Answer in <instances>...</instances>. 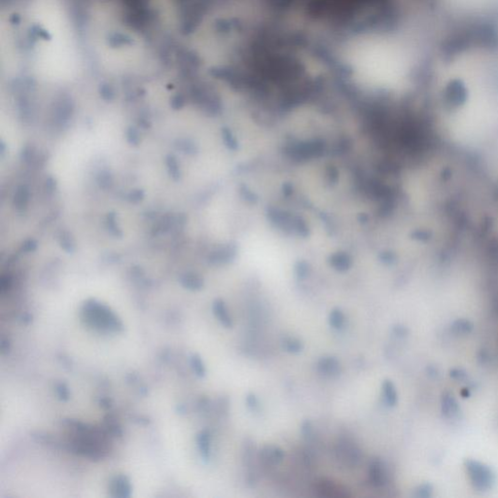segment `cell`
<instances>
[{
  "label": "cell",
  "mask_w": 498,
  "mask_h": 498,
  "mask_svg": "<svg viewBox=\"0 0 498 498\" xmlns=\"http://www.w3.org/2000/svg\"><path fill=\"white\" fill-rule=\"evenodd\" d=\"M83 312L85 314L84 316L86 322L96 329L118 331V329L122 326V323L117 316L110 311L108 308L99 303H88L85 306Z\"/></svg>",
  "instance_id": "cell-1"
},
{
  "label": "cell",
  "mask_w": 498,
  "mask_h": 498,
  "mask_svg": "<svg viewBox=\"0 0 498 498\" xmlns=\"http://www.w3.org/2000/svg\"><path fill=\"white\" fill-rule=\"evenodd\" d=\"M336 459L346 468L356 467L363 458L358 445L349 437H341L336 445Z\"/></svg>",
  "instance_id": "cell-2"
},
{
  "label": "cell",
  "mask_w": 498,
  "mask_h": 498,
  "mask_svg": "<svg viewBox=\"0 0 498 498\" xmlns=\"http://www.w3.org/2000/svg\"><path fill=\"white\" fill-rule=\"evenodd\" d=\"M314 491L319 497L347 498L350 496L348 488L329 479H320L314 486Z\"/></svg>",
  "instance_id": "cell-3"
},
{
  "label": "cell",
  "mask_w": 498,
  "mask_h": 498,
  "mask_svg": "<svg viewBox=\"0 0 498 498\" xmlns=\"http://www.w3.org/2000/svg\"><path fill=\"white\" fill-rule=\"evenodd\" d=\"M368 479L370 484L375 488H383L389 483V470L382 459L371 460L368 466Z\"/></svg>",
  "instance_id": "cell-4"
},
{
  "label": "cell",
  "mask_w": 498,
  "mask_h": 498,
  "mask_svg": "<svg viewBox=\"0 0 498 498\" xmlns=\"http://www.w3.org/2000/svg\"><path fill=\"white\" fill-rule=\"evenodd\" d=\"M316 371L328 379H336L342 374V364L339 359L332 355L321 356L316 362Z\"/></svg>",
  "instance_id": "cell-5"
},
{
  "label": "cell",
  "mask_w": 498,
  "mask_h": 498,
  "mask_svg": "<svg viewBox=\"0 0 498 498\" xmlns=\"http://www.w3.org/2000/svg\"><path fill=\"white\" fill-rule=\"evenodd\" d=\"M285 458V452L281 448L275 445H267L261 448L259 459L267 466H275L281 463Z\"/></svg>",
  "instance_id": "cell-6"
},
{
  "label": "cell",
  "mask_w": 498,
  "mask_h": 498,
  "mask_svg": "<svg viewBox=\"0 0 498 498\" xmlns=\"http://www.w3.org/2000/svg\"><path fill=\"white\" fill-rule=\"evenodd\" d=\"M213 313L216 316L217 320L220 323L225 327V328H232L234 325V321L232 316L230 315L228 309L225 305V303L222 300H216L213 303Z\"/></svg>",
  "instance_id": "cell-7"
},
{
  "label": "cell",
  "mask_w": 498,
  "mask_h": 498,
  "mask_svg": "<svg viewBox=\"0 0 498 498\" xmlns=\"http://www.w3.org/2000/svg\"><path fill=\"white\" fill-rule=\"evenodd\" d=\"M381 393H382L383 401L388 406L393 407L397 404V401H398L397 390H396L394 383L390 379H384L383 380V382L381 384Z\"/></svg>",
  "instance_id": "cell-8"
},
{
  "label": "cell",
  "mask_w": 498,
  "mask_h": 498,
  "mask_svg": "<svg viewBox=\"0 0 498 498\" xmlns=\"http://www.w3.org/2000/svg\"><path fill=\"white\" fill-rule=\"evenodd\" d=\"M111 491L114 492V496H118V497L130 496V484L129 480L124 476L116 477L111 484Z\"/></svg>",
  "instance_id": "cell-9"
},
{
  "label": "cell",
  "mask_w": 498,
  "mask_h": 498,
  "mask_svg": "<svg viewBox=\"0 0 498 498\" xmlns=\"http://www.w3.org/2000/svg\"><path fill=\"white\" fill-rule=\"evenodd\" d=\"M471 471V476L473 477L474 483L476 482V485H478L482 488H485L489 482V473L486 468H483L482 466L473 464L472 466L469 467Z\"/></svg>",
  "instance_id": "cell-10"
},
{
  "label": "cell",
  "mask_w": 498,
  "mask_h": 498,
  "mask_svg": "<svg viewBox=\"0 0 498 498\" xmlns=\"http://www.w3.org/2000/svg\"><path fill=\"white\" fill-rule=\"evenodd\" d=\"M281 347L286 352L291 354H298L305 349L304 343L295 337H284L281 341Z\"/></svg>",
  "instance_id": "cell-11"
},
{
  "label": "cell",
  "mask_w": 498,
  "mask_h": 498,
  "mask_svg": "<svg viewBox=\"0 0 498 498\" xmlns=\"http://www.w3.org/2000/svg\"><path fill=\"white\" fill-rule=\"evenodd\" d=\"M329 325L335 330H342L346 324V315L344 311L339 308L332 309L329 313Z\"/></svg>",
  "instance_id": "cell-12"
},
{
  "label": "cell",
  "mask_w": 498,
  "mask_h": 498,
  "mask_svg": "<svg viewBox=\"0 0 498 498\" xmlns=\"http://www.w3.org/2000/svg\"><path fill=\"white\" fill-rule=\"evenodd\" d=\"M198 446L201 458L209 460L210 457V434L208 430H203L198 435Z\"/></svg>",
  "instance_id": "cell-13"
},
{
  "label": "cell",
  "mask_w": 498,
  "mask_h": 498,
  "mask_svg": "<svg viewBox=\"0 0 498 498\" xmlns=\"http://www.w3.org/2000/svg\"><path fill=\"white\" fill-rule=\"evenodd\" d=\"M182 283L189 289H199L202 286V280L196 276H186L182 279Z\"/></svg>",
  "instance_id": "cell-14"
},
{
  "label": "cell",
  "mask_w": 498,
  "mask_h": 498,
  "mask_svg": "<svg viewBox=\"0 0 498 498\" xmlns=\"http://www.w3.org/2000/svg\"><path fill=\"white\" fill-rule=\"evenodd\" d=\"M28 200V192L24 187L18 190L16 197H15V203L18 206V208H22L27 205Z\"/></svg>",
  "instance_id": "cell-15"
},
{
  "label": "cell",
  "mask_w": 498,
  "mask_h": 498,
  "mask_svg": "<svg viewBox=\"0 0 498 498\" xmlns=\"http://www.w3.org/2000/svg\"><path fill=\"white\" fill-rule=\"evenodd\" d=\"M193 365H194L195 372L197 373V375L199 377H203L206 375V367H205L201 359L199 358V356L196 355L193 357Z\"/></svg>",
  "instance_id": "cell-16"
},
{
  "label": "cell",
  "mask_w": 498,
  "mask_h": 498,
  "mask_svg": "<svg viewBox=\"0 0 498 498\" xmlns=\"http://www.w3.org/2000/svg\"><path fill=\"white\" fill-rule=\"evenodd\" d=\"M246 404H247L248 408L251 409V410H255V409L258 408L259 401L253 393H249L248 395L246 396Z\"/></svg>",
  "instance_id": "cell-17"
},
{
  "label": "cell",
  "mask_w": 498,
  "mask_h": 498,
  "mask_svg": "<svg viewBox=\"0 0 498 498\" xmlns=\"http://www.w3.org/2000/svg\"><path fill=\"white\" fill-rule=\"evenodd\" d=\"M169 162L171 164L170 168V170H171V173L172 174H178V168H177V164H176L175 160L173 159V158H170L169 160Z\"/></svg>",
  "instance_id": "cell-18"
}]
</instances>
